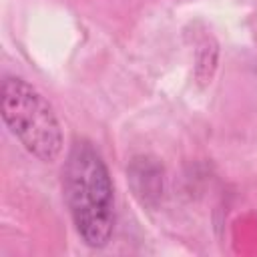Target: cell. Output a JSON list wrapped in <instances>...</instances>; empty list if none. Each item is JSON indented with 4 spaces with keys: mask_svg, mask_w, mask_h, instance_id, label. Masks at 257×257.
Wrapping results in <instances>:
<instances>
[{
    "mask_svg": "<svg viewBox=\"0 0 257 257\" xmlns=\"http://www.w3.org/2000/svg\"><path fill=\"white\" fill-rule=\"evenodd\" d=\"M0 112L10 133L28 153L44 163L58 159L62 151L60 122L46 98L26 80L6 76L0 90Z\"/></svg>",
    "mask_w": 257,
    "mask_h": 257,
    "instance_id": "2",
    "label": "cell"
},
{
    "mask_svg": "<svg viewBox=\"0 0 257 257\" xmlns=\"http://www.w3.org/2000/svg\"><path fill=\"white\" fill-rule=\"evenodd\" d=\"M64 199L80 239L104 247L114 229V191L108 169L88 141L70 147L64 165Z\"/></svg>",
    "mask_w": 257,
    "mask_h": 257,
    "instance_id": "1",
    "label": "cell"
}]
</instances>
